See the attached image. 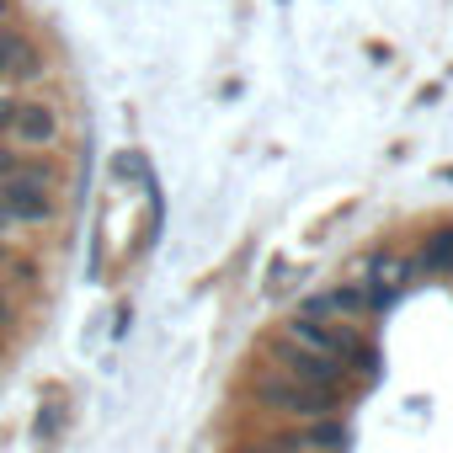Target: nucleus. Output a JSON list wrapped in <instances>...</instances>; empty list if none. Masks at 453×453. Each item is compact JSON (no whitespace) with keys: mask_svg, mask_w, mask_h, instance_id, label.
<instances>
[{"mask_svg":"<svg viewBox=\"0 0 453 453\" xmlns=\"http://www.w3.org/2000/svg\"><path fill=\"white\" fill-rule=\"evenodd\" d=\"M278 336L294 342L299 352H315V357L342 363V368H347L352 379H363V384H373V373H379V347L363 336V326H347V320H304V315H294Z\"/></svg>","mask_w":453,"mask_h":453,"instance_id":"f257e3e1","label":"nucleus"},{"mask_svg":"<svg viewBox=\"0 0 453 453\" xmlns=\"http://www.w3.org/2000/svg\"><path fill=\"white\" fill-rule=\"evenodd\" d=\"M251 395H257L267 411H278V416H288V421H299V426H310V421H336L342 405H347V400H336V395H326V389H310V384L288 379V373L273 368V363L251 373Z\"/></svg>","mask_w":453,"mask_h":453,"instance_id":"f03ea898","label":"nucleus"},{"mask_svg":"<svg viewBox=\"0 0 453 453\" xmlns=\"http://www.w3.org/2000/svg\"><path fill=\"white\" fill-rule=\"evenodd\" d=\"M0 208H6V219L22 224V230H43V224H54V213H59V203H54V165L33 155L22 176L0 181Z\"/></svg>","mask_w":453,"mask_h":453,"instance_id":"7ed1b4c3","label":"nucleus"},{"mask_svg":"<svg viewBox=\"0 0 453 453\" xmlns=\"http://www.w3.org/2000/svg\"><path fill=\"white\" fill-rule=\"evenodd\" d=\"M267 363L273 368H283L288 379H299V384H310V389H326V395H336V400H352L357 389H368L363 379H352L342 363H331V357H315V352H299L294 342H283V336H273V347H267Z\"/></svg>","mask_w":453,"mask_h":453,"instance_id":"20e7f679","label":"nucleus"},{"mask_svg":"<svg viewBox=\"0 0 453 453\" xmlns=\"http://www.w3.org/2000/svg\"><path fill=\"white\" fill-rule=\"evenodd\" d=\"M299 315H304V320H347V326H363V320L379 315V310H373V294H368L363 283H336V288L304 299Z\"/></svg>","mask_w":453,"mask_h":453,"instance_id":"39448f33","label":"nucleus"},{"mask_svg":"<svg viewBox=\"0 0 453 453\" xmlns=\"http://www.w3.org/2000/svg\"><path fill=\"white\" fill-rule=\"evenodd\" d=\"M411 283H416V267H411L405 257H395V251H373V262H368V273H363V288L373 294V310H389Z\"/></svg>","mask_w":453,"mask_h":453,"instance_id":"423d86ee","label":"nucleus"},{"mask_svg":"<svg viewBox=\"0 0 453 453\" xmlns=\"http://www.w3.org/2000/svg\"><path fill=\"white\" fill-rule=\"evenodd\" d=\"M59 134H65V118H59L49 102H22L17 128H12V144H17V150H27V155L54 150V144H59Z\"/></svg>","mask_w":453,"mask_h":453,"instance_id":"0eeeda50","label":"nucleus"},{"mask_svg":"<svg viewBox=\"0 0 453 453\" xmlns=\"http://www.w3.org/2000/svg\"><path fill=\"white\" fill-rule=\"evenodd\" d=\"M43 59L27 27H0V81H38Z\"/></svg>","mask_w":453,"mask_h":453,"instance_id":"6e6552de","label":"nucleus"},{"mask_svg":"<svg viewBox=\"0 0 453 453\" xmlns=\"http://www.w3.org/2000/svg\"><path fill=\"white\" fill-rule=\"evenodd\" d=\"M411 267H416V278H453V224H442V230L426 235V246H421V257Z\"/></svg>","mask_w":453,"mask_h":453,"instance_id":"1a4fd4ad","label":"nucleus"},{"mask_svg":"<svg viewBox=\"0 0 453 453\" xmlns=\"http://www.w3.org/2000/svg\"><path fill=\"white\" fill-rule=\"evenodd\" d=\"M27 150H17V144H0V181H12V176H22L27 171Z\"/></svg>","mask_w":453,"mask_h":453,"instance_id":"9d476101","label":"nucleus"},{"mask_svg":"<svg viewBox=\"0 0 453 453\" xmlns=\"http://www.w3.org/2000/svg\"><path fill=\"white\" fill-rule=\"evenodd\" d=\"M241 453H320V448H310V442L294 432V437H278V442H262V448H241Z\"/></svg>","mask_w":453,"mask_h":453,"instance_id":"9b49d317","label":"nucleus"},{"mask_svg":"<svg viewBox=\"0 0 453 453\" xmlns=\"http://www.w3.org/2000/svg\"><path fill=\"white\" fill-rule=\"evenodd\" d=\"M17 112H22V96H0V144H12V128H17Z\"/></svg>","mask_w":453,"mask_h":453,"instance_id":"f8f14e48","label":"nucleus"},{"mask_svg":"<svg viewBox=\"0 0 453 453\" xmlns=\"http://www.w3.org/2000/svg\"><path fill=\"white\" fill-rule=\"evenodd\" d=\"M59 416H65V411L49 400V405H43V416H38V426H33V437H38V442H54V432H59Z\"/></svg>","mask_w":453,"mask_h":453,"instance_id":"ddd939ff","label":"nucleus"},{"mask_svg":"<svg viewBox=\"0 0 453 453\" xmlns=\"http://www.w3.org/2000/svg\"><path fill=\"white\" fill-rule=\"evenodd\" d=\"M6 331H17V304H12L6 288H0V336H6Z\"/></svg>","mask_w":453,"mask_h":453,"instance_id":"4468645a","label":"nucleus"},{"mask_svg":"<svg viewBox=\"0 0 453 453\" xmlns=\"http://www.w3.org/2000/svg\"><path fill=\"white\" fill-rule=\"evenodd\" d=\"M6 17H12V0H0V27H6Z\"/></svg>","mask_w":453,"mask_h":453,"instance_id":"2eb2a0df","label":"nucleus"},{"mask_svg":"<svg viewBox=\"0 0 453 453\" xmlns=\"http://www.w3.org/2000/svg\"><path fill=\"white\" fill-rule=\"evenodd\" d=\"M12 230V219H6V208H0V235H6Z\"/></svg>","mask_w":453,"mask_h":453,"instance_id":"dca6fc26","label":"nucleus"},{"mask_svg":"<svg viewBox=\"0 0 453 453\" xmlns=\"http://www.w3.org/2000/svg\"><path fill=\"white\" fill-rule=\"evenodd\" d=\"M0 357H6V336H0Z\"/></svg>","mask_w":453,"mask_h":453,"instance_id":"f3484780","label":"nucleus"}]
</instances>
